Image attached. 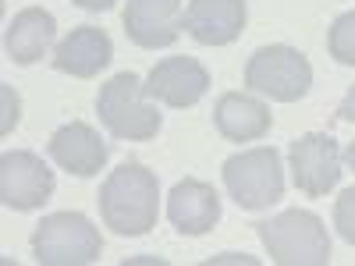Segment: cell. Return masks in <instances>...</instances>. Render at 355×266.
Returning a JSON list of instances; mask_svg holds the SVG:
<instances>
[{"label": "cell", "mask_w": 355, "mask_h": 266, "mask_svg": "<svg viewBox=\"0 0 355 266\" xmlns=\"http://www.w3.org/2000/svg\"><path fill=\"white\" fill-rule=\"evenodd\" d=\"M100 217L103 224L121 234V238H139L157 227L160 217V185L157 174L142 163H121L107 174L100 188Z\"/></svg>", "instance_id": "obj_1"}, {"label": "cell", "mask_w": 355, "mask_h": 266, "mask_svg": "<svg viewBox=\"0 0 355 266\" xmlns=\"http://www.w3.org/2000/svg\"><path fill=\"white\" fill-rule=\"evenodd\" d=\"M263 249L281 266H327L331 238L323 220L309 210H284L270 220L256 224Z\"/></svg>", "instance_id": "obj_2"}, {"label": "cell", "mask_w": 355, "mask_h": 266, "mask_svg": "<svg viewBox=\"0 0 355 266\" xmlns=\"http://www.w3.org/2000/svg\"><path fill=\"white\" fill-rule=\"evenodd\" d=\"M150 96H146L142 89V78L132 75V71H121L114 75L107 85H100V96H96V114L103 128L114 135V139H125V142H150L164 117L157 114V107L146 103Z\"/></svg>", "instance_id": "obj_3"}, {"label": "cell", "mask_w": 355, "mask_h": 266, "mask_svg": "<svg viewBox=\"0 0 355 266\" xmlns=\"http://www.w3.org/2000/svg\"><path fill=\"white\" fill-rule=\"evenodd\" d=\"M103 252L100 231L82 213H50L33 231V256L40 266H85Z\"/></svg>", "instance_id": "obj_4"}, {"label": "cell", "mask_w": 355, "mask_h": 266, "mask_svg": "<svg viewBox=\"0 0 355 266\" xmlns=\"http://www.w3.org/2000/svg\"><path fill=\"white\" fill-rule=\"evenodd\" d=\"M224 188L242 210H266L284 195V167L274 145H259L224 160Z\"/></svg>", "instance_id": "obj_5"}, {"label": "cell", "mask_w": 355, "mask_h": 266, "mask_svg": "<svg viewBox=\"0 0 355 266\" xmlns=\"http://www.w3.org/2000/svg\"><path fill=\"white\" fill-rule=\"evenodd\" d=\"M245 85L259 96H270L277 103H295L309 93L313 68L302 50L295 46H259L245 64Z\"/></svg>", "instance_id": "obj_6"}, {"label": "cell", "mask_w": 355, "mask_h": 266, "mask_svg": "<svg viewBox=\"0 0 355 266\" xmlns=\"http://www.w3.org/2000/svg\"><path fill=\"white\" fill-rule=\"evenodd\" d=\"M53 195V170L33 150H8L0 157V202L28 213Z\"/></svg>", "instance_id": "obj_7"}, {"label": "cell", "mask_w": 355, "mask_h": 266, "mask_svg": "<svg viewBox=\"0 0 355 266\" xmlns=\"http://www.w3.org/2000/svg\"><path fill=\"white\" fill-rule=\"evenodd\" d=\"M291 160V177H295V188L309 199L327 195L338 181H341V153H338V142L323 132H309L299 135L288 150Z\"/></svg>", "instance_id": "obj_8"}, {"label": "cell", "mask_w": 355, "mask_h": 266, "mask_svg": "<svg viewBox=\"0 0 355 266\" xmlns=\"http://www.w3.org/2000/svg\"><path fill=\"white\" fill-rule=\"evenodd\" d=\"M146 96L160 100L164 107H196L206 89H210V71H206L196 57H164L153 64V71L142 82Z\"/></svg>", "instance_id": "obj_9"}, {"label": "cell", "mask_w": 355, "mask_h": 266, "mask_svg": "<svg viewBox=\"0 0 355 266\" xmlns=\"http://www.w3.org/2000/svg\"><path fill=\"white\" fill-rule=\"evenodd\" d=\"M182 28V0H128L125 8V36L142 50H160L178 43Z\"/></svg>", "instance_id": "obj_10"}, {"label": "cell", "mask_w": 355, "mask_h": 266, "mask_svg": "<svg viewBox=\"0 0 355 266\" xmlns=\"http://www.w3.org/2000/svg\"><path fill=\"white\" fill-rule=\"evenodd\" d=\"M167 220L178 234H189V238L210 234L220 220V195L199 177H185L167 195Z\"/></svg>", "instance_id": "obj_11"}, {"label": "cell", "mask_w": 355, "mask_h": 266, "mask_svg": "<svg viewBox=\"0 0 355 266\" xmlns=\"http://www.w3.org/2000/svg\"><path fill=\"white\" fill-rule=\"evenodd\" d=\"M46 153L57 167H64L75 177H93L107 163V142L100 132L85 121H71L64 128H57L46 142Z\"/></svg>", "instance_id": "obj_12"}, {"label": "cell", "mask_w": 355, "mask_h": 266, "mask_svg": "<svg viewBox=\"0 0 355 266\" xmlns=\"http://www.w3.org/2000/svg\"><path fill=\"white\" fill-rule=\"evenodd\" d=\"M245 28V0H189L185 33L202 46H227Z\"/></svg>", "instance_id": "obj_13"}, {"label": "cell", "mask_w": 355, "mask_h": 266, "mask_svg": "<svg viewBox=\"0 0 355 266\" xmlns=\"http://www.w3.org/2000/svg\"><path fill=\"white\" fill-rule=\"evenodd\" d=\"M110 57H114V43L103 28L78 25L53 46V68L75 78H93L110 64Z\"/></svg>", "instance_id": "obj_14"}, {"label": "cell", "mask_w": 355, "mask_h": 266, "mask_svg": "<svg viewBox=\"0 0 355 266\" xmlns=\"http://www.w3.org/2000/svg\"><path fill=\"white\" fill-rule=\"evenodd\" d=\"M57 36V18L43 8H25L11 18L4 33V50L15 64H36L46 57L50 43Z\"/></svg>", "instance_id": "obj_15"}, {"label": "cell", "mask_w": 355, "mask_h": 266, "mask_svg": "<svg viewBox=\"0 0 355 266\" xmlns=\"http://www.w3.org/2000/svg\"><path fill=\"white\" fill-rule=\"evenodd\" d=\"M270 107L249 93H224L214 107V125L231 142H256L270 132Z\"/></svg>", "instance_id": "obj_16"}, {"label": "cell", "mask_w": 355, "mask_h": 266, "mask_svg": "<svg viewBox=\"0 0 355 266\" xmlns=\"http://www.w3.org/2000/svg\"><path fill=\"white\" fill-rule=\"evenodd\" d=\"M327 50L338 64L355 68V11H345L341 18H334L327 33Z\"/></svg>", "instance_id": "obj_17"}, {"label": "cell", "mask_w": 355, "mask_h": 266, "mask_svg": "<svg viewBox=\"0 0 355 266\" xmlns=\"http://www.w3.org/2000/svg\"><path fill=\"white\" fill-rule=\"evenodd\" d=\"M334 227L348 245H355V185L345 188L334 202Z\"/></svg>", "instance_id": "obj_18"}, {"label": "cell", "mask_w": 355, "mask_h": 266, "mask_svg": "<svg viewBox=\"0 0 355 266\" xmlns=\"http://www.w3.org/2000/svg\"><path fill=\"white\" fill-rule=\"evenodd\" d=\"M0 96H4V125H0V132L8 135V132L18 125V107H21V103H18V93H15L11 85H4V89H0Z\"/></svg>", "instance_id": "obj_19"}, {"label": "cell", "mask_w": 355, "mask_h": 266, "mask_svg": "<svg viewBox=\"0 0 355 266\" xmlns=\"http://www.w3.org/2000/svg\"><path fill=\"white\" fill-rule=\"evenodd\" d=\"M338 117L341 121H355V85L345 93V100L338 103Z\"/></svg>", "instance_id": "obj_20"}, {"label": "cell", "mask_w": 355, "mask_h": 266, "mask_svg": "<svg viewBox=\"0 0 355 266\" xmlns=\"http://www.w3.org/2000/svg\"><path fill=\"white\" fill-rule=\"evenodd\" d=\"M75 4H78L82 11H110L117 0H75Z\"/></svg>", "instance_id": "obj_21"}, {"label": "cell", "mask_w": 355, "mask_h": 266, "mask_svg": "<svg viewBox=\"0 0 355 266\" xmlns=\"http://www.w3.org/2000/svg\"><path fill=\"white\" fill-rule=\"evenodd\" d=\"M345 160H348V167L355 170V142H352V145H348V150H345Z\"/></svg>", "instance_id": "obj_22"}]
</instances>
